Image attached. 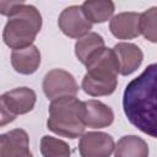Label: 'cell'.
Segmentation results:
<instances>
[{
  "mask_svg": "<svg viewBox=\"0 0 157 157\" xmlns=\"http://www.w3.org/2000/svg\"><path fill=\"white\" fill-rule=\"evenodd\" d=\"M104 48V39L101 34L96 32H90L85 37L77 39L75 43V55L85 66L88 61L102 49Z\"/></svg>",
  "mask_w": 157,
  "mask_h": 157,
  "instance_id": "15",
  "label": "cell"
},
{
  "mask_svg": "<svg viewBox=\"0 0 157 157\" xmlns=\"http://www.w3.org/2000/svg\"><path fill=\"white\" fill-rule=\"evenodd\" d=\"M81 88L92 97L112 94L118 85L119 66L117 56L110 48H102L86 65Z\"/></svg>",
  "mask_w": 157,
  "mask_h": 157,
  "instance_id": "3",
  "label": "cell"
},
{
  "mask_svg": "<svg viewBox=\"0 0 157 157\" xmlns=\"http://www.w3.org/2000/svg\"><path fill=\"white\" fill-rule=\"evenodd\" d=\"M81 7L91 23H103L110 20L115 10V5L110 0H86Z\"/></svg>",
  "mask_w": 157,
  "mask_h": 157,
  "instance_id": "16",
  "label": "cell"
},
{
  "mask_svg": "<svg viewBox=\"0 0 157 157\" xmlns=\"http://www.w3.org/2000/svg\"><path fill=\"white\" fill-rule=\"evenodd\" d=\"M11 65L13 70L22 75L36 72L40 65V52L36 45L16 49L11 53Z\"/></svg>",
  "mask_w": 157,
  "mask_h": 157,
  "instance_id": "13",
  "label": "cell"
},
{
  "mask_svg": "<svg viewBox=\"0 0 157 157\" xmlns=\"http://www.w3.org/2000/svg\"><path fill=\"white\" fill-rule=\"evenodd\" d=\"M112 49H113V52L117 56V60H118L119 74L123 76L131 75L142 64L144 53L134 43L121 42V43L115 44Z\"/></svg>",
  "mask_w": 157,
  "mask_h": 157,
  "instance_id": "10",
  "label": "cell"
},
{
  "mask_svg": "<svg viewBox=\"0 0 157 157\" xmlns=\"http://www.w3.org/2000/svg\"><path fill=\"white\" fill-rule=\"evenodd\" d=\"M114 157H148V145L140 136L125 135L118 140Z\"/></svg>",
  "mask_w": 157,
  "mask_h": 157,
  "instance_id": "14",
  "label": "cell"
},
{
  "mask_svg": "<svg viewBox=\"0 0 157 157\" xmlns=\"http://www.w3.org/2000/svg\"><path fill=\"white\" fill-rule=\"evenodd\" d=\"M37 96L32 88L17 87L5 92L0 97L1 108V123L4 126L10 121H13L17 115L29 113L36 104Z\"/></svg>",
  "mask_w": 157,
  "mask_h": 157,
  "instance_id": "5",
  "label": "cell"
},
{
  "mask_svg": "<svg viewBox=\"0 0 157 157\" xmlns=\"http://www.w3.org/2000/svg\"><path fill=\"white\" fill-rule=\"evenodd\" d=\"M0 12L9 20L2 31L4 43L12 50L33 45L42 28V15L25 1H0Z\"/></svg>",
  "mask_w": 157,
  "mask_h": 157,
  "instance_id": "2",
  "label": "cell"
},
{
  "mask_svg": "<svg viewBox=\"0 0 157 157\" xmlns=\"http://www.w3.org/2000/svg\"><path fill=\"white\" fill-rule=\"evenodd\" d=\"M47 126L59 136L77 139L85 134L83 102L75 96H66L52 101L49 104Z\"/></svg>",
  "mask_w": 157,
  "mask_h": 157,
  "instance_id": "4",
  "label": "cell"
},
{
  "mask_svg": "<svg viewBox=\"0 0 157 157\" xmlns=\"http://www.w3.org/2000/svg\"><path fill=\"white\" fill-rule=\"evenodd\" d=\"M0 157H33L29 137L23 129H13L0 136Z\"/></svg>",
  "mask_w": 157,
  "mask_h": 157,
  "instance_id": "9",
  "label": "cell"
},
{
  "mask_svg": "<svg viewBox=\"0 0 157 157\" xmlns=\"http://www.w3.org/2000/svg\"><path fill=\"white\" fill-rule=\"evenodd\" d=\"M115 145L112 135L103 131H88L80 137L81 157H110Z\"/></svg>",
  "mask_w": 157,
  "mask_h": 157,
  "instance_id": "8",
  "label": "cell"
},
{
  "mask_svg": "<svg viewBox=\"0 0 157 157\" xmlns=\"http://www.w3.org/2000/svg\"><path fill=\"white\" fill-rule=\"evenodd\" d=\"M58 26L61 32L70 38H82L92 29V23L85 16L82 7L72 5L61 11L58 18Z\"/></svg>",
  "mask_w": 157,
  "mask_h": 157,
  "instance_id": "7",
  "label": "cell"
},
{
  "mask_svg": "<svg viewBox=\"0 0 157 157\" xmlns=\"http://www.w3.org/2000/svg\"><path fill=\"white\" fill-rule=\"evenodd\" d=\"M140 31L145 39L157 43V6L150 7L141 13Z\"/></svg>",
  "mask_w": 157,
  "mask_h": 157,
  "instance_id": "18",
  "label": "cell"
},
{
  "mask_svg": "<svg viewBox=\"0 0 157 157\" xmlns=\"http://www.w3.org/2000/svg\"><path fill=\"white\" fill-rule=\"evenodd\" d=\"M40 153L43 157H70L71 150L65 141L44 135L40 140Z\"/></svg>",
  "mask_w": 157,
  "mask_h": 157,
  "instance_id": "17",
  "label": "cell"
},
{
  "mask_svg": "<svg viewBox=\"0 0 157 157\" xmlns=\"http://www.w3.org/2000/svg\"><path fill=\"white\" fill-rule=\"evenodd\" d=\"M123 110L135 128L157 139V63L150 64L126 85Z\"/></svg>",
  "mask_w": 157,
  "mask_h": 157,
  "instance_id": "1",
  "label": "cell"
},
{
  "mask_svg": "<svg viewBox=\"0 0 157 157\" xmlns=\"http://www.w3.org/2000/svg\"><path fill=\"white\" fill-rule=\"evenodd\" d=\"M43 92L48 99L75 96L78 91V85L75 77L66 70L53 69L48 71L43 78Z\"/></svg>",
  "mask_w": 157,
  "mask_h": 157,
  "instance_id": "6",
  "label": "cell"
},
{
  "mask_svg": "<svg viewBox=\"0 0 157 157\" xmlns=\"http://www.w3.org/2000/svg\"><path fill=\"white\" fill-rule=\"evenodd\" d=\"M114 113L110 107L97 99L83 102V121L85 125L92 129H101L112 125Z\"/></svg>",
  "mask_w": 157,
  "mask_h": 157,
  "instance_id": "12",
  "label": "cell"
},
{
  "mask_svg": "<svg viewBox=\"0 0 157 157\" xmlns=\"http://www.w3.org/2000/svg\"><path fill=\"white\" fill-rule=\"evenodd\" d=\"M141 13L139 12H120L113 16L109 21L110 33L118 39H132L141 34L140 31Z\"/></svg>",
  "mask_w": 157,
  "mask_h": 157,
  "instance_id": "11",
  "label": "cell"
}]
</instances>
